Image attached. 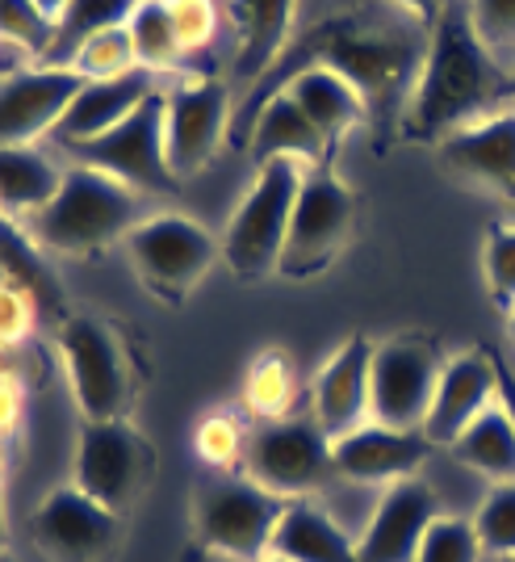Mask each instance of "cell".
<instances>
[{"label": "cell", "instance_id": "cell-1", "mask_svg": "<svg viewBox=\"0 0 515 562\" xmlns=\"http://www.w3.org/2000/svg\"><path fill=\"white\" fill-rule=\"evenodd\" d=\"M423 55H427V43H423L415 22L369 18V13H340L331 22L314 25L302 43H294V47L285 50L289 64L273 71L268 80H260V93L243 110H252L264 93H277L298 68L323 64V68H335L340 76H348L352 85L360 89L365 105H369V126L377 131V147H386L390 135L402 139V114H407L411 89L420 80Z\"/></svg>", "mask_w": 515, "mask_h": 562}, {"label": "cell", "instance_id": "cell-2", "mask_svg": "<svg viewBox=\"0 0 515 562\" xmlns=\"http://www.w3.org/2000/svg\"><path fill=\"white\" fill-rule=\"evenodd\" d=\"M494 93H503L494 55L482 47L466 4L448 0L440 22L427 30V55L402 114V139L436 147L473 117L491 114Z\"/></svg>", "mask_w": 515, "mask_h": 562}, {"label": "cell", "instance_id": "cell-3", "mask_svg": "<svg viewBox=\"0 0 515 562\" xmlns=\"http://www.w3.org/2000/svg\"><path fill=\"white\" fill-rule=\"evenodd\" d=\"M147 193L122 186L114 177L84 165H68L64 186L34 218H25L30 235L59 257H96L122 244L147 218Z\"/></svg>", "mask_w": 515, "mask_h": 562}, {"label": "cell", "instance_id": "cell-4", "mask_svg": "<svg viewBox=\"0 0 515 562\" xmlns=\"http://www.w3.org/2000/svg\"><path fill=\"white\" fill-rule=\"evenodd\" d=\"M285 504L289 499L264 492L243 470H210L193 487V541L222 562H264Z\"/></svg>", "mask_w": 515, "mask_h": 562}, {"label": "cell", "instance_id": "cell-5", "mask_svg": "<svg viewBox=\"0 0 515 562\" xmlns=\"http://www.w3.org/2000/svg\"><path fill=\"white\" fill-rule=\"evenodd\" d=\"M310 165L302 160H264L256 177L234 206L231 223L222 232V260L239 281H260L277 273L285 248V232L294 218V202L302 193Z\"/></svg>", "mask_w": 515, "mask_h": 562}, {"label": "cell", "instance_id": "cell-6", "mask_svg": "<svg viewBox=\"0 0 515 562\" xmlns=\"http://www.w3.org/2000/svg\"><path fill=\"white\" fill-rule=\"evenodd\" d=\"M55 349L64 357L80 420H126L135 403V370L122 336L101 315L71 311L55 328Z\"/></svg>", "mask_w": 515, "mask_h": 562}, {"label": "cell", "instance_id": "cell-7", "mask_svg": "<svg viewBox=\"0 0 515 562\" xmlns=\"http://www.w3.org/2000/svg\"><path fill=\"white\" fill-rule=\"evenodd\" d=\"M130 273L164 306H181L206 281L214 260L222 257V239H214L188 214H147L135 232L122 239Z\"/></svg>", "mask_w": 515, "mask_h": 562}, {"label": "cell", "instance_id": "cell-8", "mask_svg": "<svg viewBox=\"0 0 515 562\" xmlns=\"http://www.w3.org/2000/svg\"><path fill=\"white\" fill-rule=\"evenodd\" d=\"M352 227H356V198H352L348 181L331 165L310 168L302 193L294 202V218H289L282 260H277V278H323L352 244Z\"/></svg>", "mask_w": 515, "mask_h": 562}, {"label": "cell", "instance_id": "cell-9", "mask_svg": "<svg viewBox=\"0 0 515 562\" xmlns=\"http://www.w3.org/2000/svg\"><path fill=\"white\" fill-rule=\"evenodd\" d=\"M71 483L101 508L126 516L156 483V446L130 420H84Z\"/></svg>", "mask_w": 515, "mask_h": 562}, {"label": "cell", "instance_id": "cell-10", "mask_svg": "<svg viewBox=\"0 0 515 562\" xmlns=\"http://www.w3.org/2000/svg\"><path fill=\"white\" fill-rule=\"evenodd\" d=\"M445 352L423 331H402L374 349L369 366V420L399 432H423L432 412Z\"/></svg>", "mask_w": 515, "mask_h": 562}, {"label": "cell", "instance_id": "cell-11", "mask_svg": "<svg viewBox=\"0 0 515 562\" xmlns=\"http://www.w3.org/2000/svg\"><path fill=\"white\" fill-rule=\"evenodd\" d=\"M243 474L282 499H310L335 479L331 437L314 424V416L256 424L243 453Z\"/></svg>", "mask_w": 515, "mask_h": 562}, {"label": "cell", "instance_id": "cell-12", "mask_svg": "<svg viewBox=\"0 0 515 562\" xmlns=\"http://www.w3.org/2000/svg\"><path fill=\"white\" fill-rule=\"evenodd\" d=\"M76 165L96 168L139 193H168L176 186L164 151V93L147 97L130 117L96 139L64 143Z\"/></svg>", "mask_w": 515, "mask_h": 562}, {"label": "cell", "instance_id": "cell-13", "mask_svg": "<svg viewBox=\"0 0 515 562\" xmlns=\"http://www.w3.org/2000/svg\"><path fill=\"white\" fill-rule=\"evenodd\" d=\"M231 135V93L218 76H185L164 89V151L176 181L214 165Z\"/></svg>", "mask_w": 515, "mask_h": 562}, {"label": "cell", "instance_id": "cell-14", "mask_svg": "<svg viewBox=\"0 0 515 562\" xmlns=\"http://www.w3.org/2000/svg\"><path fill=\"white\" fill-rule=\"evenodd\" d=\"M30 541L47 562H114L122 546V516L64 483L30 513Z\"/></svg>", "mask_w": 515, "mask_h": 562}, {"label": "cell", "instance_id": "cell-15", "mask_svg": "<svg viewBox=\"0 0 515 562\" xmlns=\"http://www.w3.org/2000/svg\"><path fill=\"white\" fill-rule=\"evenodd\" d=\"M89 80L76 68H30L0 80V147H38L55 135Z\"/></svg>", "mask_w": 515, "mask_h": 562}, {"label": "cell", "instance_id": "cell-16", "mask_svg": "<svg viewBox=\"0 0 515 562\" xmlns=\"http://www.w3.org/2000/svg\"><path fill=\"white\" fill-rule=\"evenodd\" d=\"M436 165L466 186L515 202V105L491 110L445 135L436 143Z\"/></svg>", "mask_w": 515, "mask_h": 562}, {"label": "cell", "instance_id": "cell-17", "mask_svg": "<svg viewBox=\"0 0 515 562\" xmlns=\"http://www.w3.org/2000/svg\"><path fill=\"white\" fill-rule=\"evenodd\" d=\"M499 403V366L491 349H469L445 357V370L436 382L432 412L423 420V437L432 446H453L469 424Z\"/></svg>", "mask_w": 515, "mask_h": 562}, {"label": "cell", "instance_id": "cell-18", "mask_svg": "<svg viewBox=\"0 0 515 562\" xmlns=\"http://www.w3.org/2000/svg\"><path fill=\"white\" fill-rule=\"evenodd\" d=\"M432 441L423 432H399L381 424H360L356 432L331 441V462L335 479L365 483V487H390L402 479H415L420 467L432 458Z\"/></svg>", "mask_w": 515, "mask_h": 562}, {"label": "cell", "instance_id": "cell-19", "mask_svg": "<svg viewBox=\"0 0 515 562\" xmlns=\"http://www.w3.org/2000/svg\"><path fill=\"white\" fill-rule=\"evenodd\" d=\"M436 516H440V499L420 474L390 483L369 516V529L356 541V554L360 562H415L423 533L432 529Z\"/></svg>", "mask_w": 515, "mask_h": 562}, {"label": "cell", "instance_id": "cell-20", "mask_svg": "<svg viewBox=\"0 0 515 562\" xmlns=\"http://www.w3.org/2000/svg\"><path fill=\"white\" fill-rule=\"evenodd\" d=\"M374 340L352 331L340 349L323 361L314 374L310 398H314V424L328 432L331 441L356 432L369 424V366H374Z\"/></svg>", "mask_w": 515, "mask_h": 562}, {"label": "cell", "instance_id": "cell-21", "mask_svg": "<svg viewBox=\"0 0 515 562\" xmlns=\"http://www.w3.org/2000/svg\"><path fill=\"white\" fill-rule=\"evenodd\" d=\"M168 76L151 68H135L126 76H114V80H89L80 97L71 101V110L64 114L55 139L59 143H80V139H96L105 131H114L122 117H130L139 110L147 97L164 93Z\"/></svg>", "mask_w": 515, "mask_h": 562}, {"label": "cell", "instance_id": "cell-22", "mask_svg": "<svg viewBox=\"0 0 515 562\" xmlns=\"http://www.w3.org/2000/svg\"><path fill=\"white\" fill-rule=\"evenodd\" d=\"M282 89L294 93V101H298L306 110V117L314 122V131L323 135L331 156L344 147V139H348L352 131L369 126V105H365L360 89L352 85L348 76H340L335 68L306 64V68H298L285 80ZM282 89H277V93H282Z\"/></svg>", "mask_w": 515, "mask_h": 562}, {"label": "cell", "instance_id": "cell-23", "mask_svg": "<svg viewBox=\"0 0 515 562\" xmlns=\"http://www.w3.org/2000/svg\"><path fill=\"white\" fill-rule=\"evenodd\" d=\"M298 0H227L234 25V76L243 85H260L277 71V59L289 50Z\"/></svg>", "mask_w": 515, "mask_h": 562}, {"label": "cell", "instance_id": "cell-24", "mask_svg": "<svg viewBox=\"0 0 515 562\" xmlns=\"http://www.w3.org/2000/svg\"><path fill=\"white\" fill-rule=\"evenodd\" d=\"M243 147H248L252 165H264V160H302L310 168L331 165L323 135L314 131V122L285 89L268 97L252 114V122L243 126Z\"/></svg>", "mask_w": 515, "mask_h": 562}, {"label": "cell", "instance_id": "cell-25", "mask_svg": "<svg viewBox=\"0 0 515 562\" xmlns=\"http://www.w3.org/2000/svg\"><path fill=\"white\" fill-rule=\"evenodd\" d=\"M0 281H9L13 290H22L38 311V324L59 328L71 311L64 303V285L55 278L50 260L43 257V244L30 235L25 223L0 214Z\"/></svg>", "mask_w": 515, "mask_h": 562}, {"label": "cell", "instance_id": "cell-26", "mask_svg": "<svg viewBox=\"0 0 515 562\" xmlns=\"http://www.w3.org/2000/svg\"><path fill=\"white\" fill-rule=\"evenodd\" d=\"M268 559L282 562H360L356 538H348L335 516L314 499H289L277 533L268 546Z\"/></svg>", "mask_w": 515, "mask_h": 562}, {"label": "cell", "instance_id": "cell-27", "mask_svg": "<svg viewBox=\"0 0 515 562\" xmlns=\"http://www.w3.org/2000/svg\"><path fill=\"white\" fill-rule=\"evenodd\" d=\"M64 172L43 147H0V214L34 218L59 193Z\"/></svg>", "mask_w": 515, "mask_h": 562}, {"label": "cell", "instance_id": "cell-28", "mask_svg": "<svg viewBox=\"0 0 515 562\" xmlns=\"http://www.w3.org/2000/svg\"><path fill=\"white\" fill-rule=\"evenodd\" d=\"M448 453L473 474H487L491 483H515V420L507 416V407L494 403L491 412H482L448 446Z\"/></svg>", "mask_w": 515, "mask_h": 562}, {"label": "cell", "instance_id": "cell-29", "mask_svg": "<svg viewBox=\"0 0 515 562\" xmlns=\"http://www.w3.org/2000/svg\"><path fill=\"white\" fill-rule=\"evenodd\" d=\"M142 0H71L64 9V18L55 22V43H50L47 59L50 68H68L71 55L84 47L89 38L117 30V25L130 22V13L139 9Z\"/></svg>", "mask_w": 515, "mask_h": 562}, {"label": "cell", "instance_id": "cell-30", "mask_svg": "<svg viewBox=\"0 0 515 562\" xmlns=\"http://www.w3.org/2000/svg\"><path fill=\"white\" fill-rule=\"evenodd\" d=\"M298 403V374L282 349H264L243 374V407L260 424L289 420Z\"/></svg>", "mask_w": 515, "mask_h": 562}, {"label": "cell", "instance_id": "cell-31", "mask_svg": "<svg viewBox=\"0 0 515 562\" xmlns=\"http://www.w3.org/2000/svg\"><path fill=\"white\" fill-rule=\"evenodd\" d=\"M130 43L139 55V68L151 71H172L181 64V47H176V30H172V13H168V0H142L139 9L130 13Z\"/></svg>", "mask_w": 515, "mask_h": 562}, {"label": "cell", "instance_id": "cell-32", "mask_svg": "<svg viewBox=\"0 0 515 562\" xmlns=\"http://www.w3.org/2000/svg\"><path fill=\"white\" fill-rule=\"evenodd\" d=\"M248 437H252V428L239 420L234 412H210V416L197 420L193 449H197V458L210 470H218V474H239L243 453H248Z\"/></svg>", "mask_w": 515, "mask_h": 562}, {"label": "cell", "instance_id": "cell-33", "mask_svg": "<svg viewBox=\"0 0 515 562\" xmlns=\"http://www.w3.org/2000/svg\"><path fill=\"white\" fill-rule=\"evenodd\" d=\"M68 68H76L84 80H114V76H126V71L139 68V55H135V43H130V30L117 25V30H105L89 38L84 47L71 55Z\"/></svg>", "mask_w": 515, "mask_h": 562}, {"label": "cell", "instance_id": "cell-34", "mask_svg": "<svg viewBox=\"0 0 515 562\" xmlns=\"http://www.w3.org/2000/svg\"><path fill=\"white\" fill-rule=\"evenodd\" d=\"M473 533L494 559H515V483H494L473 516Z\"/></svg>", "mask_w": 515, "mask_h": 562}, {"label": "cell", "instance_id": "cell-35", "mask_svg": "<svg viewBox=\"0 0 515 562\" xmlns=\"http://www.w3.org/2000/svg\"><path fill=\"white\" fill-rule=\"evenodd\" d=\"M482 541L473 533V520L466 516H436L432 529L423 533L415 562H482Z\"/></svg>", "mask_w": 515, "mask_h": 562}, {"label": "cell", "instance_id": "cell-36", "mask_svg": "<svg viewBox=\"0 0 515 562\" xmlns=\"http://www.w3.org/2000/svg\"><path fill=\"white\" fill-rule=\"evenodd\" d=\"M482 273L499 311L515 306V223H491L482 244Z\"/></svg>", "mask_w": 515, "mask_h": 562}, {"label": "cell", "instance_id": "cell-37", "mask_svg": "<svg viewBox=\"0 0 515 562\" xmlns=\"http://www.w3.org/2000/svg\"><path fill=\"white\" fill-rule=\"evenodd\" d=\"M0 43H13V47L47 59L50 43H55V22L34 0H0Z\"/></svg>", "mask_w": 515, "mask_h": 562}, {"label": "cell", "instance_id": "cell-38", "mask_svg": "<svg viewBox=\"0 0 515 562\" xmlns=\"http://www.w3.org/2000/svg\"><path fill=\"white\" fill-rule=\"evenodd\" d=\"M168 13H172L181 59L197 55V50H206L214 43V34H218V9H214V0H168Z\"/></svg>", "mask_w": 515, "mask_h": 562}, {"label": "cell", "instance_id": "cell-39", "mask_svg": "<svg viewBox=\"0 0 515 562\" xmlns=\"http://www.w3.org/2000/svg\"><path fill=\"white\" fill-rule=\"evenodd\" d=\"M469 22L491 55H515V0H469Z\"/></svg>", "mask_w": 515, "mask_h": 562}, {"label": "cell", "instance_id": "cell-40", "mask_svg": "<svg viewBox=\"0 0 515 562\" xmlns=\"http://www.w3.org/2000/svg\"><path fill=\"white\" fill-rule=\"evenodd\" d=\"M34 324H38L34 303L22 290H13L9 281H0V349H18Z\"/></svg>", "mask_w": 515, "mask_h": 562}, {"label": "cell", "instance_id": "cell-41", "mask_svg": "<svg viewBox=\"0 0 515 562\" xmlns=\"http://www.w3.org/2000/svg\"><path fill=\"white\" fill-rule=\"evenodd\" d=\"M25 416V386L18 374H0V441H9L18 432Z\"/></svg>", "mask_w": 515, "mask_h": 562}, {"label": "cell", "instance_id": "cell-42", "mask_svg": "<svg viewBox=\"0 0 515 562\" xmlns=\"http://www.w3.org/2000/svg\"><path fill=\"white\" fill-rule=\"evenodd\" d=\"M394 4H399L402 13L420 25V30H432V25L440 22V13H445L448 0H394Z\"/></svg>", "mask_w": 515, "mask_h": 562}, {"label": "cell", "instance_id": "cell-43", "mask_svg": "<svg viewBox=\"0 0 515 562\" xmlns=\"http://www.w3.org/2000/svg\"><path fill=\"white\" fill-rule=\"evenodd\" d=\"M494 366H499V403L507 407V416L515 420V370L512 366H503L499 357H494Z\"/></svg>", "mask_w": 515, "mask_h": 562}, {"label": "cell", "instance_id": "cell-44", "mask_svg": "<svg viewBox=\"0 0 515 562\" xmlns=\"http://www.w3.org/2000/svg\"><path fill=\"white\" fill-rule=\"evenodd\" d=\"M181 562H222L218 554H210V550H202L197 541H188L185 550H181Z\"/></svg>", "mask_w": 515, "mask_h": 562}, {"label": "cell", "instance_id": "cell-45", "mask_svg": "<svg viewBox=\"0 0 515 562\" xmlns=\"http://www.w3.org/2000/svg\"><path fill=\"white\" fill-rule=\"evenodd\" d=\"M34 4H38V9L47 13L50 22H59V18H64V9H68L71 0H34Z\"/></svg>", "mask_w": 515, "mask_h": 562}, {"label": "cell", "instance_id": "cell-46", "mask_svg": "<svg viewBox=\"0 0 515 562\" xmlns=\"http://www.w3.org/2000/svg\"><path fill=\"white\" fill-rule=\"evenodd\" d=\"M0 559H4V483H0Z\"/></svg>", "mask_w": 515, "mask_h": 562}, {"label": "cell", "instance_id": "cell-47", "mask_svg": "<svg viewBox=\"0 0 515 562\" xmlns=\"http://www.w3.org/2000/svg\"><path fill=\"white\" fill-rule=\"evenodd\" d=\"M507 336H512V345H515V306L507 311Z\"/></svg>", "mask_w": 515, "mask_h": 562}, {"label": "cell", "instance_id": "cell-48", "mask_svg": "<svg viewBox=\"0 0 515 562\" xmlns=\"http://www.w3.org/2000/svg\"><path fill=\"white\" fill-rule=\"evenodd\" d=\"M0 483H4V441H0Z\"/></svg>", "mask_w": 515, "mask_h": 562}, {"label": "cell", "instance_id": "cell-49", "mask_svg": "<svg viewBox=\"0 0 515 562\" xmlns=\"http://www.w3.org/2000/svg\"><path fill=\"white\" fill-rule=\"evenodd\" d=\"M507 93H512V101H515V76H512V85H507Z\"/></svg>", "mask_w": 515, "mask_h": 562}, {"label": "cell", "instance_id": "cell-50", "mask_svg": "<svg viewBox=\"0 0 515 562\" xmlns=\"http://www.w3.org/2000/svg\"><path fill=\"white\" fill-rule=\"evenodd\" d=\"M264 562H282V559H264Z\"/></svg>", "mask_w": 515, "mask_h": 562}, {"label": "cell", "instance_id": "cell-51", "mask_svg": "<svg viewBox=\"0 0 515 562\" xmlns=\"http://www.w3.org/2000/svg\"><path fill=\"white\" fill-rule=\"evenodd\" d=\"M503 562H515V559H503Z\"/></svg>", "mask_w": 515, "mask_h": 562}]
</instances>
